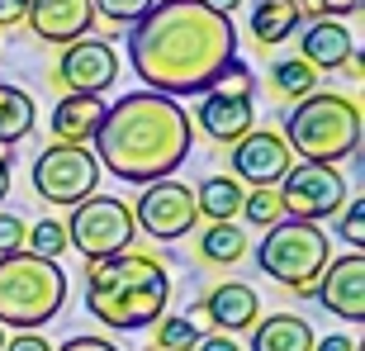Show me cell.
Returning <instances> with one entry per match:
<instances>
[{"label": "cell", "instance_id": "obj_31", "mask_svg": "<svg viewBox=\"0 0 365 351\" xmlns=\"http://www.w3.org/2000/svg\"><path fill=\"white\" fill-rule=\"evenodd\" d=\"M24 238H29V223L19 214H0V257H14V252H24Z\"/></svg>", "mask_w": 365, "mask_h": 351}, {"label": "cell", "instance_id": "obj_6", "mask_svg": "<svg viewBox=\"0 0 365 351\" xmlns=\"http://www.w3.org/2000/svg\"><path fill=\"white\" fill-rule=\"evenodd\" d=\"M327 261H332V238H327L318 223H304V218H280V223L266 228V238L257 243L261 275H271L284 290L309 295V299H313V285H318Z\"/></svg>", "mask_w": 365, "mask_h": 351}, {"label": "cell", "instance_id": "obj_29", "mask_svg": "<svg viewBox=\"0 0 365 351\" xmlns=\"http://www.w3.org/2000/svg\"><path fill=\"white\" fill-rule=\"evenodd\" d=\"M337 238L351 247V252L365 247V200H346V209L337 214Z\"/></svg>", "mask_w": 365, "mask_h": 351}, {"label": "cell", "instance_id": "obj_39", "mask_svg": "<svg viewBox=\"0 0 365 351\" xmlns=\"http://www.w3.org/2000/svg\"><path fill=\"white\" fill-rule=\"evenodd\" d=\"M5 195H10V166L0 162V200H5Z\"/></svg>", "mask_w": 365, "mask_h": 351}, {"label": "cell", "instance_id": "obj_27", "mask_svg": "<svg viewBox=\"0 0 365 351\" xmlns=\"http://www.w3.org/2000/svg\"><path fill=\"white\" fill-rule=\"evenodd\" d=\"M242 218L252 223V228H261V233L275 228V223L284 218L280 195H275V190H247V195H242Z\"/></svg>", "mask_w": 365, "mask_h": 351}, {"label": "cell", "instance_id": "obj_37", "mask_svg": "<svg viewBox=\"0 0 365 351\" xmlns=\"http://www.w3.org/2000/svg\"><path fill=\"white\" fill-rule=\"evenodd\" d=\"M313 351H361V347H356L346 332H332V337H318V342H313Z\"/></svg>", "mask_w": 365, "mask_h": 351}, {"label": "cell", "instance_id": "obj_4", "mask_svg": "<svg viewBox=\"0 0 365 351\" xmlns=\"http://www.w3.org/2000/svg\"><path fill=\"white\" fill-rule=\"evenodd\" d=\"M280 138H284V148L294 157H304V162L337 166L361 152V138H365L361 105L337 91H313L304 100H294Z\"/></svg>", "mask_w": 365, "mask_h": 351}, {"label": "cell", "instance_id": "obj_12", "mask_svg": "<svg viewBox=\"0 0 365 351\" xmlns=\"http://www.w3.org/2000/svg\"><path fill=\"white\" fill-rule=\"evenodd\" d=\"M294 166V152L284 148V138L275 128H252L247 138L232 143V180L252 190H275L284 180V171Z\"/></svg>", "mask_w": 365, "mask_h": 351}, {"label": "cell", "instance_id": "obj_38", "mask_svg": "<svg viewBox=\"0 0 365 351\" xmlns=\"http://www.w3.org/2000/svg\"><path fill=\"white\" fill-rule=\"evenodd\" d=\"M214 14H223V19H232V10H242V0H204Z\"/></svg>", "mask_w": 365, "mask_h": 351}, {"label": "cell", "instance_id": "obj_30", "mask_svg": "<svg viewBox=\"0 0 365 351\" xmlns=\"http://www.w3.org/2000/svg\"><path fill=\"white\" fill-rule=\"evenodd\" d=\"M304 19H341V14H361L365 0H294Z\"/></svg>", "mask_w": 365, "mask_h": 351}, {"label": "cell", "instance_id": "obj_5", "mask_svg": "<svg viewBox=\"0 0 365 351\" xmlns=\"http://www.w3.org/2000/svg\"><path fill=\"white\" fill-rule=\"evenodd\" d=\"M67 304V270L34 252L0 257V327L38 332Z\"/></svg>", "mask_w": 365, "mask_h": 351}, {"label": "cell", "instance_id": "obj_18", "mask_svg": "<svg viewBox=\"0 0 365 351\" xmlns=\"http://www.w3.org/2000/svg\"><path fill=\"white\" fill-rule=\"evenodd\" d=\"M100 119H105V100L100 95H62L53 105V138L57 143H76V148H86L95 138V128H100Z\"/></svg>", "mask_w": 365, "mask_h": 351}, {"label": "cell", "instance_id": "obj_34", "mask_svg": "<svg viewBox=\"0 0 365 351\" xmlns=\"http://www.w3.org/2000/svg\"><path fill=\"white\" fill-rule=\"evenodd\" d=\"M195 351H242V347H237V337H228V332H204V337L195 342Z\"/></svg>", "mask_w": 365, "mask_h": 351}, {"label": "cell", "instance_id": "obj_24", "mask_svg": "<svg viewBox=\"0 0 365 351\" xmlns=\"http://www.w3.org/2000/svg\"><path fill=\"white\" fill-rule=\"evenodd\" d=\"M271 91L284 100H304V95L318 91V71L304 62V57H280L271 67Z\"/></svg>", "mask_w": 365, "mask_h": 351}, {"label": "cell", "instance_id": "obj_14", "mask_svg": "<svg viewBox=\"0 0 365 351\" xmlns=\"http://www.w3.org/2000/svg\"><path fill=\"white\" fill-rule=\"evenodd\" d=\"M24 24L34 29L38 43L67 48V43H76V39H91L95 5L91 0H29Z\"/></svg>", "mask_w": 365, "mask_h": 351}, {"label": "cell", "instance_id": "obj_41", "mask_svg": "<svg viewBox=\"0 0 365 351\" xmlns=\"http://www.w3.org/2000/svg\"><path fill=\"white\" fill-rule=\"evenodd\" d=\"M0 351H5V327H0Z\"/></svg>", "mask_w": 365, "mask_h": 351}, {"label": "cell", "instance_id": "obj_35", "mask_svg": "<svg viewBox=\"0 0 365 351\" xmlns=\"http://www.w3.org/2000/svg\"><path fill=\"white\" fill-rule=\"evenodd\" d=\"M24 10H29V0H0V29L24 24Z\"/></svg>", "mask_w": 365, "mask_h": 351}, {"label": "cell", "instance_id": "obj_26", "mask_svg": "<svg viewBox=\"0 0 365 351\" xmlns=\"http://www.w3.org/2000/svg\"><path fill=\"white\" fill-rule=\"evenodd\" d=\"M24 252H34V257H43V261H57L67 252V228H62L57 218H38L24 238Z\"/></svg>", "mask_w": 365, "mask_h": 351}, {"label": "cell", "instance_id": "obj_28", "mask_svg": "<svg viewBox=\"0 0 365 351\" xmlns=\"http://www.w3.org/2000/svg\"><path fill=\"white\" fill-rule=\"evenodd\" d=\"M91 5H95V19H109V24H128L133 29L157 0H91Z\"/></svg>", "mask_w": 365, "mask_h": 351}, {"label": "cell", "instance_id": "obj_40", "mask_svg": "<svg viewBox=\"0 0 365 351\" xmlns=\"http://www.w3.org/2000/svg\"><path fill=\"white\" fill-rule=\"evenodd\" d=\"M0 162L10 166V162H14V148H5V143H0Z\"/></svg>", "mask_w": 365, "mask_h": 351}, {"label": "cell", "instance_id": "obj_33", "mask_svg": "<svg viewBox=\"0 0 365 351\" xmlns=\"http://www.w3.org/2000/svg\"><path fill=\"white\" fill-rule=\"evenodd\" d=\"M53 351H119L109 337H67L62 347H53Z\"/></svg>", "mask_w": 365, "mask_h": 351}, {"label": "cell", "instance_id": "obj_8", "mask_svg": "<svg viewBox=\"0 0 365 351\" xmlns=\"http://www.w3.org/2000/svg\"><path fill=\"white\" fill-rule=\"evenodd\" d=\"M29 180H34V190H38L48 204L71 209V204H81V200L95 195V185H100V162H95L91 148L53 143V148H43L38 157H34Z\"/></svg>", "mask_w": 365, "mask_h": 351}, {"label": "cell", "instance_id": "obj_1", "mask_svg": "<svg viewBox=\"0 0 365 351\" xmlns=\"http://www.w3.org/2000/svg\"><path fill=\"white\" fill-rule=\"evenodd\" d=\"M237 62V29L204 0H157L128 29V67L148 91L180 100L209 95Z\"/></svg>", "mask_w": 365, "mask_h": 351}, {"label": "cell", "instance_id": "obj_20", "mask_svg": "<svg viewBox=\"0 0 365 351\" xmlns=\"http://www.w3.org/2000/svg\"><path fill=\"white\" fill-rule=\"evenodd\" d=\"M299 24H304V14H299L294 0H257L252 14H247V29L261 48H280L284 39L299 34Z\"/></svg>", "mask_w": 365, "mask_h": 351}, {"label": "cell", "instance_id": "obj_16", "mask_svg": "<svg viewBox=\"0 0 365 351\" xmlns=\"http://www.w3.org/2000/svg\"><path fill=\"white\" fill-rule=\"evenodd\" d=\"M195 128H200L204 138H214V143H237V138H247L252 128H257V114H252V100H242V95H223V91H209L200 95V109H195Z\"/></svg>", "mask_w": 365, "mask_h": 351}, {"label": "cell", "instance_id": "obj_36", "mask_svg": "<svg viewBox=\"0 0 365 351\" xmlns=\"http://www.w3.org/2000/svg\"><path fill=\"white\" fill-rule=\"evenodd\" d=\"M5 351H53V347H48L38 332H14V337L5 342Z\"/></svg>", "mask_w": 365, "mask_h": 351}, {"label": "cell", "instance_id": "obj_21", "mask_svg": "<svg viewBox=\"0 0 365 351\" xmlns=\"http://www.w3.org/2000/svg\"><path fill=\"white\" fill-rule=\"evenodd\" d=\"M242 195L247 190L232 180V176H204L200 190H195V209H200V218H209V223H232V218L242 214Z\"/></svg>", "mask_w": 365, "mask_h": 351}, {"label": "cell", "instance_id": "obj_7", "mask_svg": "<svg viewBox=\"0 0 365 351\" xmlns=\"http://www.w3.org/2000/svg\"><path fill=\"white\" fill-rule=\"evenodd\" d=\"M62 228H67V247H76L86 261L119 257L138 238L133 209H128V200H119V195H91V200L71 204V218Z\"/></svg>", "mask_w": 365, "mask_h": 351}, {"label": "cell", "instance_id": "obj_3", "mask_svg": "<svg viewBox=\"0 0 365 351\" xmlns=\"http://www.w3.org/2000/svg\"><path fill=\"white\" fill-rule=\"evenodd\" d=\"M166 299H171V275L148 252L86 261V309L114 332L152 327L166 313Z\"/></svg>", "mask_w": 365, "mask_h": 351}, {"label": "cell", "instance_id": "obj_23", "mask_svg": "<svg viewBox=\"0 0 365 351\" xmlns=\"http://www.w3.org/2000/svg\"><path fill=\"white\" fill-rule=\"evenodd\" d=\"M195 257L204 266H237L247 257V238L237 223H209V228L195 238Z\"/></svg>", "mask_w": 365, "mask_h": 351}, {"label": "cell", "instance_id": "obj_11", "mask_svg": "<svg viewBox=\"0 0 365 351\" xmlns=\"http://www.w3.org/2000/svg\"><path fill=\"white\" fill-rule=\"evenodd\" d=\"M53 81L67 86L71 95H105L109 86L119 81V53H114V43L105 39H76L62 48L53 67Z\"/></svg>", "mask_w": 365, "mask_h": 351}, {"label": "cell", "instance_id": "obj_32", "mask_svg": "<svg viewBox=\"0 0 365 351\" xmlns=\"http://www.w3.org/2000/svg\"><path fill=\"white\" fill-rule=\"evenodd\" d=\"M214 91H223V95H242V100H252V71H247V62L237 57L223 76H218V86Z\"/></svg>", "mask_w": 365, "mask_h": 351}, {"label": "cell", "instance_id": "obj_9", "mask_svg": "<svg viewBox=\"0 0 365 351\" xmlns=\"http://www.w3.org/2000/svg\"><path fill=\"white\" fill-rule=\"evenodd\" d=\"M284 204V218H304V223H323L346 209V176L323 162H294L275 185Z\"/></svg>", "mask_w": 365, "mask_h": 351}, {"label": "cell", "instance_id": "obj_13", "mask_svg": "<svg viewBox=\"0 0 365 351\" xmlns=\"http://www.w3.org/2000/svg\"><path fill=\"white\" fill-rule=\"evenodd\" d=\"M313 299L341 323H365V257L361 252L327 261L318 285H313Z\"/></svg>", "mask_w": 365, "mask_h": 351}, {"label": "cell", "instance_id": "obj_17", "mask_svg": "<svg viewBox=\"0 0 365 351\" xmlns=\"http://www.w3.org/2000/svg\"><path fill=\"white\" fill-rule=\"evenodd\" d=\"M356 53V39L346 34L341 19H309V24L299 29V53L313 71H337L346 57Z\"/></svg>", "mask_w": 365, "mask_h": 351}, {"label": "cell", "instance_id": "obj_25", "mask_svg": "<svg viewBox=\"0 0 365 351\" xmlns=\"http://www.w3.org/2000/svg\"><path fill=\"white\" fill-rule=\"evenodd\" d=\"M200 337L204 332L195 327L190 313H166V318H157V347L152 351H195Z\"/></svg>", "mask_w": 365, "mask_h": 351}, {"label": "cell", "instance_id": "obj_22", "mask_svg": "<svg viewBox=\"0 0 365 351\" xmlns=\"http://www.w3.org/2000/svg\"><path fill=\"white\" fill-rule=\"evenodd\" d=\"M34 128H38V105H34V95L0 81V143L14 148V143H24Z\"/></svg>", "mask_w": 365, "mask_h": 351}, {"label": "cell", "instance_id": "obj_10", "mask_svg": "<svg viewBox=\"0 0 365 351\" xmlns=\"http://www.w3.org/2000/svg\"><path fill=\"white\" fill-rule=\"evenodd\" d=\"M128 209H133V228H143L148 238H157V243H176V238L195 233V218H200L195 190L180 185L176 176L143 185L138 204H128Z\"/></svg>", "mask_w": 365, "mask_h": 351}, {"label": "cell", "instance_id": "obj_15", "mask_svg": "<svg viewBox=\"0 0 365 351\" xmlns=\"http://www.w3.org/2000/svg\"><path fill=\"white\" fill-rule=\"evenodd\" d=\"M190 313H204V318L214 323V332L237 337V332H247V327H257L261 295L247 280H223V285H214V290H209V295H204Z\"/></svg>", "mask_w": 365, "mask_h": 351}, {"label": "cell", "instance_id": "obj_2", "mask_svg": "<svg viewBox=\"0 0 365 351\" xmlns=\"http://www.w3.org/2000/svg\"><path fill=\"white\" fill-rule=\"evenodd\" d=\"M91 143L100 171L119 176L123 185H152L190 162L195 123L180 100H166L157 91H128L105 105V119Z\"/></svg>", "mask_w": 365, "mask_h": 351}, {"label": "cell", "instance_id": "obj_19", "mask_svg": "<svg viewBox=\"0 0 365 351\" xmlns=\"http://www.w3.org/2000/svg\"><path fill=\"white\" fill-rule=\"evenodd\" d=\"M313 342L318 332L299 313H271V318H257L252 327V351H313Z\"/></svg>", "mask_w": 365, "mask_h": 351}]
</instances>
